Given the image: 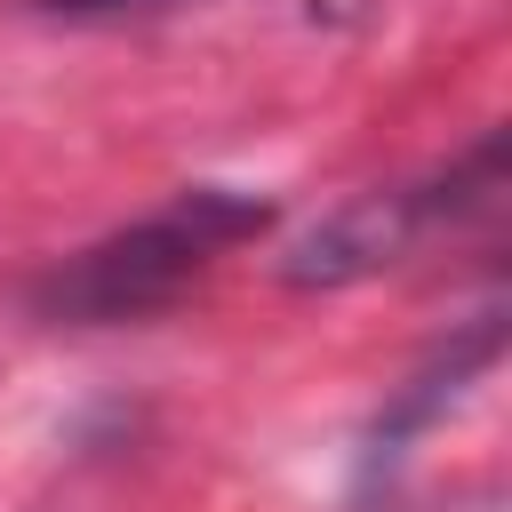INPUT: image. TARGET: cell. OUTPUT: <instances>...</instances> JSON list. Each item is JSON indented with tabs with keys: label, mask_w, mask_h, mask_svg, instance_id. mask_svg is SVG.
<instances>
[{
	"label": "cell",
	"mask_w": 512,
	"mask_h": 512,
	"mask_svg": "<svg viewBox=\"0 0 512 512\" xmlns=\"http://www.w3.org/2000/svg\"><path fill=\"white\" fill-rule=\"evenodd\" d=\"M264 224H272V208H264L256 192L184 184L168 208L136 216L128 232H112V240L64 256V264L32 288V304H40L48 320H144V312L176 304L224 248L256 240Z\"/></svg>",
	"instance_id": "6da1fadb"
},
{
	"label": "cell",
	"mask_w": 512,
	"mask_h": 512,
	"mask_svg": "<svg viewBox=\"0 0 512 512\" xmlns=\"http://www.w3.org/2000/svg\"><path fill=\"white\" fill-rule=\"evenodd\" d=\"M496 184H504V136H480V144H472L448 176H432V184H376V192L328 208V216L280 256V280H288V288H352V280L400 264L424 232L488 208Z\"/></svg>",
	"instance_id": "7a4b0ae2"
},
{
	"label": "cell",
	"mask_w": 512,
	"mask_h": 512,
	"mask_svg": "<svg viewBox=\"0 0 512 512\" xmlns=\"http://www.w3.org/2000/svg\"><path fill=\"white\" fill-rule=\"evenodd\" d=\"M48 8H72V16H88V8H136V0H48Z\"/></svg>",
	"instance_id": "3957f363"
}]
</instances>
